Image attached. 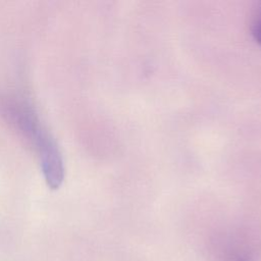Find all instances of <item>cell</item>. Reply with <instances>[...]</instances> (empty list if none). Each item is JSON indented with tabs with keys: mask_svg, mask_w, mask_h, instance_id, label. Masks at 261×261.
I'll use <instances>...</instances> for the list:
<instances>
[{
	"mask_svg": "<svg viewBox=\"0 0 261 261\" xmlns=\"http://www.w3.org/2000/svg\"><path fill=\"white\" fill-rule=\"evenodd\" d=\"M0 111L35 149L47 185L57 189L64 178L62 154L33 105L21 96L5 95L0 97Z\"/></svg>",
	"mask_w": 261,
	"mask_h": 261,
	"instance_id": "1",
	"label": "cell"
},
{
	"mask_svg": "<svg viewBox=\"0 0 261 261\" xmlns=\"http://www.w3.org/2000/svg\"><path fill=\"white\" fill-rule=\"evenodd\" d=\"M256 32H257V34H258V36H259V39L261 40V20L258 22V24H257V30H256Z\"/></svg>",
	"mask_w": 261,
	"mask_h": 261,
	"instance_id": "2",
	"label": "cell"
},
{
	"mask_svg": "<svg viewBox=\"0 0 261 261\" xmlns=\"http://www.w3.org/2000/svg\"><path fill=\"white\" fill-rule=\"evenodd\" d=\"M238 261H246V260H238Z\"/></svg>",
	"mask_w": 261,
	"mask_h": 261,
	"instance_id": "3",
	"label": "cell"
}]
</instances>
